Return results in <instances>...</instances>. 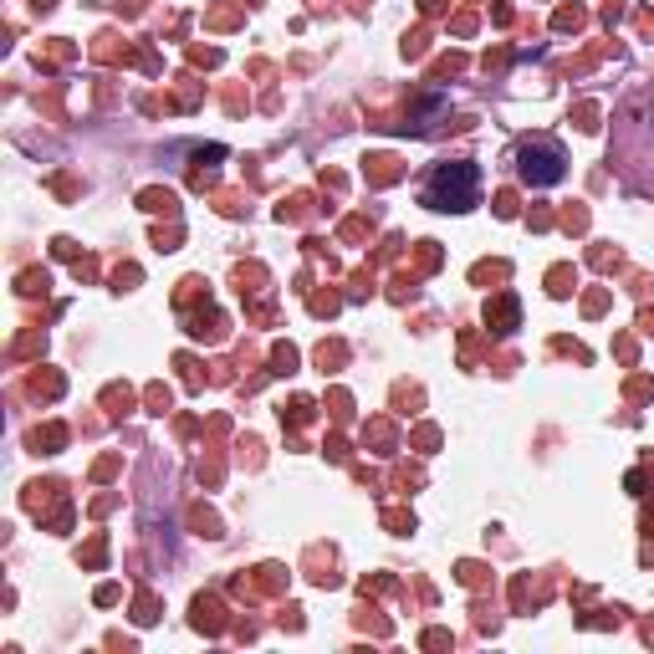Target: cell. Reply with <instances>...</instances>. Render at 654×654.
Masks as SVG:
<instances>
[{
    "label": "cell",
    "instance_id": "obj_1",
    "mask_svg": "<svg viewBox=\"0 0 654 654\" xmlns=\"http://www.w3.org/2000/svg\"><path fill=\"white\" fill-rule=\"evenodd\" d=\"M476 194H481V169L476 164H435L430 179H425V190H419V200L430 210H455V215H465V210L476 205Z\"/></svg>",
    "mask_w": 654,
    "mask_h": 654
},
{
    "label": "cell",
    "instance_id": "obj_2",
    "mask_svg": "<svg viewBox=\"0 0 654 654\" xmlns=\"http://www.w3.org/2000/svg\"><path fill=\"white\" fill-rule=\"evenodd\" d=\"M517 174L521 184H532V190H552V184H563L567 174V154L548 138H532V144H521L517 149Z\"/></svg>",
    "mask_w": 654,
    "mask_h": 654
},
{
    "label": "cell",
    "instance_id": "obj_3",
    "mask_svg": "<svg viewBox=\"0 0 654 654\" xmlns=\"http://www.w3.org/2000/svg\"><path fill=\"white\" fill-rule=\"evenodd\" d=\"M650 123H654V103H650Z\"/></svg>",
    "mask_w": 654,
    "mask_h": 654
}]
</instances>
